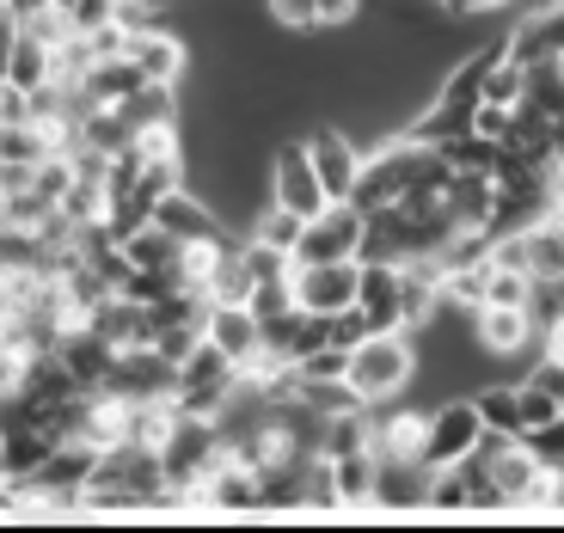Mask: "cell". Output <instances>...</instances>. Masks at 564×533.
I'll list each match as a JSON object with an SVG mask.
<instances>
[{
  "mask_svg": "<svg viewBox=\"0 0 564 533\" xmlns=\"http://www.w3.org/2000/svg\"><path fill=\"white\" fill-rule=\"evenodd\" d=\"M417 380V337L411 331H368L350 350V387L362 405H387Z\"/></svg>",
  "mask_w": 564,
  "mask_h": 533,
  "instance_id": "cell-1",
  "label": "cell"
},
{
  "mask_svg": "<svg viewBox=\"0 0 564 533\" xmlns=\"http://www.w3.org/2000/svg\"><path fill=\"white\" fill-rule=\"evenodd\" d=\"M270 203H276V209H289L295 221H313V215L332 203L325 178L313 172L307 135H282L276 148H270Z\"/></svg>",
  "mask_w": 564,
  "mask_h": 533,
  "instance_id": "cell-2",
  "label": "cell"
},
{
  "mask_svg": "<svg viewBox=\"0 0 564 533\" xmlns=\"http://www.w3.org/2000/svg\"><path fill=\"white\" fill-rule=\"evenodd\" d=\"M485 442V411L473 393H448L430 405V429H423V466H460L466 454Z\"/></svg>",
  "mask_w": 564,
  "mask_h": 533,
  "instance_id": "cell-3",
  "label": "cell"
},
{
  "mask_svg": "<svg viewBox=\"0 0 564 533\" xmlns=\"http://www.w3.org/2000/svg\"><path fill=\"white\" fill-rule=\"evenodd\" d=\"M362 239H368V215L356 209L350 197H338V203H325L313 221H301L295 264H338V258H362Z\"/></svg>",
  "mask_w": 564,
  "mask_h": 533,
  "instance_id": "cell-4",
  "label": "cell"
},
{
  "mask_svg": "<svg viewBox=\"0 0 564 533\" xmlns=\"http://www.w3.org/2000/svg\"><path fill=\"white\" fill-rule=\"evenodd\" d=\"M473 337L497 368L509 362H540V319L534 307H479L473 313Z\"/></svg>",
  "mask_w": 564,
  "mask_h": 533,
  "instance_id": "cell-5",
  "label": "cell"
},
{
  "mask_svg": "<svg viewBox=\"0 0 564 533\" xmlns=\"http://www.w3.org/2000/svg\"><path fill=\"white\" fill-rule=\"evenodd\" d=\"M307 154H313V172L325 178V191H332V203H338V197H350L356 178H362L368 148L344 123H313L307 129Z\"/></svg>",
  "mask_w": 564,
  "mask_h": 533,
  "instance_id": "cell-6",
  "label": "cell"
},
{
  "mask_svg": "<svg viewBox=\"0 0 564 533\" xmlns=\"http://www.w3.org/2000/svg\"><path fill=\"white\" fill-rule=\"evenodd\" d=\"M503 50L522 62V68L564 62V0H540V7H528V13L503 31Z\"/></svg>",
  "mask_w": 564,
  "mask_h": 533,
  "instance_id": "cell-7",
  "label": "cell"
},
{
  "mask_svg": "<svg viewBox=\"0 0 564 533\" xmlns=\"http://www.w3.org/2000/svg\"><path fill=\"white\" fill-rule=\"evenodd\" d=\"M295 301L307 313H344L356 307V282H362V258H338V264H295Z\"/></svg>",
  "mask_w": 564,
  "mask_h": 533,
  "instance_id": "cell-8",
  "label": "cell"
},
{
  "mask_svg": "<svg viewBox=\"0 0 564 533\" xmlns=\"http://www.w3.org/2000/svg\"><path fill=\"white\" fill-rule=\"evenodd\" d=\"M356 307L375 331H411V301H405V264H362Z\"/></svg>",
  "mask_w": 564,
  "mask_h": 533,
  "instance_id": "cell-9",
  "label": "cell"
},
{
  "mask_svg": "<svg viewBox=\"0 0 564 533\" xmlns=\"http://www.w3.org/2000/svg\"><path fill=\"white\" fill-rule=\"evenodd\" d=\"M105 393H117V399H160V393H178V362H166L154 344H148V350H117Z\"/></svg>",
  "mask_w": 564,
  "mask_h": 533,
  "instance_id": "cell-10",
  "label": "cell"
},
{
  "mask_svg": "<svg viewBox=\"0 0 564 533\" xmlns=\"http://www.w3.org/2000/svg\"><path fill=\"white\" fill-rule=\"evenodd\" d=\"M129 62H135L141 80H166V86H184V74L197 68V56H191V37H184V31H172V25L129 37Z\"/></svg>",
  "mask_w": 564,
  "mask_h": 533,
  "instance_id": "cell-11",
  "label": "cell"
},
{
  "mask_svg": "<svg viewBox=\"0 0 564 533\" xmlns=\"http://www.w3.org/2000/svg\"><path fill=\"white\" fill-rule=\"evenodd\" d=\"M203 337H209L227 362H252L258 344H264V325H258L252 301H209V313H203Z\"/></svg>",
  "mask_w": 564,
  "mask_h": 533,
  "instance_id": "cell-12",
  "label": "cell"
},
{
  "mask_svg": "<svg viewBox=\"0 0 564 533\" xmlns=\"http://www.w3.org/2000/svg\"><path fill=\"white\" fill-rule=\"evenodd\" d=\"M442 203L454 215V233H491L497 221V178L491 172H448Z\"/></svg>",
  "mask_w": 564,
  "mask_h": 533,
  "instance_id": "cell-13",
  "label": "cell"
},
{
  "mask_svg": "<svg viewBox=\"0 0 564 533\" xmlns=\"http://www.w3.org/2000/svg\"><path fill=\"white\" fill-rule=\"evenodd\" d=\"M86 325H93L111 350H148V344H154V307L135 301V295H105Z\"/></svg>",
  "mask_w": 564,
  "mask_h": 533,
  "instance_id": "cell-14",
  "label": "cell"
},
{
  "mask_svg": "<svg viewBox=\"0 0 564 533\" xmlns=\"http://www.w3.org/2000/svg\"><path fill=\"white\" fill-rule=\"evenodd\" d=\"M423 429H430V405H375V454L387 460H423Z\"/></svg>",
  "mask_w": 564,
  "mask_h": 533,
  "instance_id": "cell-15",
  "label": "cell"
},
{
  "mask_svg": "<svg viewBox=\"0 0 564 533\" xmlns=\"http://www.w3.org/2000/svg\"><path fill=\"white\" fill-rule=\"evenodd\" d=\"M56 362L68 368L74 380H80L86 393H99L105 380H111V362H117V350L105 344L93 325H74V331H62V344H56Z\"/></svg>",
  "mask_w": 564,
  "mask_h": 533,
  "instance_id": "cell-16",
  "label": "cell"
},
{
  "mask_svg": "<svg viewBox=\"0 0 564 533\" xmlns=\"http://www.w3.org/2000/svg\"><path fill=\"white\" fill-rule=\"evenodd\" d=\"M203 491H209V509H234V515H246V509H264V472L234 454V460H221L209 472Z\"/></svg>",
  "mask_w": 564,
  "mask_h": 533,
  "instance_id": "cell-17",
  "label": "cell"
},
{
  "mask_svg": "<svg viewBox=\"0 0 564 533\" xmlns=\"http://www.w3.org/2000/svg\"><path fill=\"white\" fill-rule=\"evenodd\" d=\"M178 423H184V411H178V399H172V393H160V399H129V429H123V442H135V448H166Z\"/></svg>",
  "mask_w": 564,
  "mask_h": 533,
  "instance_id": "cell-18",
  "label": "cell"
},
{
  "mask_svg": "<svg viewBox=\"0 0 564 533\" xmlns=\"http://www.w3.org/2000/svg\"><path fill=\"white\" fill-rule=\"evenodd\" d=\"M423 491H430V466L423 460H387L375 472V503L381 509H423Z\"/></svg>",
  "mask_w": 564,
  "mask_h": 533,
  "instance_id": "cell-19",
  "label": "cell"
},
{
  "mask_svg": "<svg viewBox=\"0 0 564 533\" xmlns=\"http://www.w3.org/2000/svg\"><path fill=\"white\" fill-rule=\"evenodd\" d=\"M375 472H381V454L375 448L338 454V460H332V497H338V509H368L375 503Z\"/></svg>",
  "mask_w": 564,
  "mask_h": 533,
  "instance_id": "cell-20",
  "label": "cell"
},
{
  "mask_svg": "<svg viewBox=\"0 0 564 533\" xmlns=\"http://www.w3.org/2000/svg\"><path fill=\"white\" fill-rule=\"evenodd\" d=\"M522 252H528V276L564 289V239H558V215H540L534 227H522Z\"/></svg>",
  "mask_w": 564,
  "mask_h": 533,
  "instance_id": "cell-21",
  "label": "cell"
},
{
  "mask_svg": "<svg viewBox=\"0 0 564 533\" xmlns=\"http://www.w3.org/2000/svg\"><path fill=\"white\" fill-rule=\"evenodd\" d=\"M516 111L540 117V123L558 129L564 123V62H540V68H528V93Z\"/></svg>",
  "mask_w": 564,
  "mask_h": 533,
  "instance_id": "cell-22",
  "label": "cell"
},
{
  "mask_svg": "<svg viewBox=\"0 0 564 533\" xmlns=\"http://www.w3.org/2000/svg\"><path fill=\"white\" fill-rule=\"evenodd\" d=\"M473 399H479V411H485V429L522 435V399H516V380H485V387H473Z\"/></svg>",
  "mask_w": 564,
  "mask_h": 533,
  "instance_id": "cell-23",
  "label": "cell"
},
{
  "mask_svg": "<svg viewBox=\"0 0 564 533\" xmlns=\"http://www.w3.org/2000/svg\"><path fill=\"white\" fill-rule=\"evenodd\" d=\"M7 80H19L25 93H37V86H50V80H56V50L19 31V43H13V68H7Z\"/></svg>",
  "mask_w": 564,
  "mask_h": 533,
  "instance_id": "cell-24",
  "label": "cell"
},
{
  "mask_svg": "<svg viewBox=\"0 0 564 533\" xmlns=\"http://www.w3.org/2000/svg\"><path fill=\"white\" fill-rule=\"evenodd\" d=\"M135 86H141L135 62H129V56H111V62H99V68L86 74V99H93V105H123Z\"/></svg>",
  "mask_w": 564,
  "mask_h": 533,
  "instance_id": "cell-25",
  "label": "cell"
},
{
  "mask_svg": "<svg viewBox=\"0 0 564 533\" xmlns=\"http://www.w3.org/2000/svg\"><path fill=\"white\" fill-rule=\"evenodd\" d=\"M209 301H252V270H246V252H240V239L221 252V264H215L209 276Z\"/></svg>",
  "mask_w": 564,
  "mask_h": 533,
  "instance_id": "cell-26",
  "label": "cell"
},
{
  "mask_svg": "<svg viewBox=\"0 0 564 533\" xmlns=\"http://www.w3.org/2000/svg\"><path fill=\"white\" fill-rule=\"evenodd\" d=\"M534 289H540V282L528 276V270H509V264H497V258H491V282H485V307H528V301H534Z\"/></svg>",
  "mask_w": 564,
  "mask_h": 533,
  "instance_id": "cell-27",
  "label": "cell"
},
{
  "mask_svg": "<svg viewBox=\"0 0 564 533\" xmlns=\"http://www.w3.org/2000/svg\"><path fill=\"white\" fill-rule=\"evenodd\" d=\"M522 93H528V68L503 50V56L491 62V74H485V105H509V111H516Z\"/></svg>",
  "mask_w": 564,
  "mask_h": 533,
  "instance_id": "cell-28",
  "label": "cell"
},
{
  "mask_svg": "<svg viewBox=\"0 0 564 533\" xmlns=\"http://www.w3.org/2000/svg\"><path fill=\"white\" fill-rule=\"evenodd\" d=\"M423 509H473V485H466L460 466H430V491Z\"/></svg>",
  "mask_w": 564,
  "mask_h": 533,
  "instance_id": "cell-29",
  "label": "cell"
},
{
  "mask_svg": "<svg viewBox=\"0 0 564 533\" xmlns=\"http://www.w3.org/2000/svg\"><path fill=\"white\" fill-rule=\"evenodd\" d=\"M264 13L276 19V31H295V37H313V31H319V7H313V0H264Z\"/></svg>",
  "mask_w": 564,
  "mask_h": 533,
  "instance_id": "cell-30",
  "label": "cell"
},
{
  "mask_svg": "<svg viewBox=\"0 0 564 533\" xmlns=\"http://www.w3.org/2000/svg\"><path fill=\"white\" fill-rule=\"evenodd\" d=\"M19 123H37V105L19 80H0V129H19Z\"/></svg>",
  "mask_w": 564,
  "mask_h": 533,
  "instance_id": "cell-31",
  "label": "cell"
},
{
  "mask_svg": "<svg viewBox=\"0 0 564 533\" xmlns=\"http://www.w3.org/2000/svg\"><path fill=\"white\" fill-rule=\"evenodd\" d=\"M522 442H528V448H534L546 466H564V417L540 423V429H522Z\"/></svg>",
  "mask_w": 564,
  "mask_h": 533,
  "instance_id": "cell-32",
  "label": "cell"
},
{
  "mask_svg": "<svg viewBox=\"0 0 564 533\" xmlns=\"http://www.w3.org/2000/svg\"><path fill=\"white\" fill-rule=\"evenodd\" d=\"M375 331V325L362 319V307H344V313H332V350H356L362 337Z\"/></svg>",
  "mask_w": 564,
  "mask_h": 533,
  "instance_id": "cell-33",
  "label": "cell"
},
{
  "mask_svg": "<svg viewBox=\"0 0 564 533\" xmlns=\"http://www.w3.org/2000/svg\"><path fill=\"white\" fill-rule=\"evenodd\" d=\"M319 7V31H344L368 13V0H313Z\"/></svg>",
  "mask_w": 564,
  "mask_h": 533,
  "instance_id": "cell-34",
  "label": "cell"
},
{
  "mask_svg": "<svg viewBox=\"0 0 564 533\" xmlns=\"http://www.w3.org/2000/svg\"><path fill=\"white\" fill-rule=\"evenodd\" d=\"M25 374H31V356L19 350L13 337H0V393H13V387H19Z\"/></svg>",
  "mask_w": 564,
  "mask_h": 533,
  "instance_id": "cell-35",
  "label": "cell"
},
{
  "mask_svg": "<svg viewBox=\"0 0 564 533\" xmlns=\"http://www.w3.org/2000/svg\"><path fill=\"white\" fill-rule=\"evenodd\" d=\"M546 203H552V215H564V154L546 160Z\"/></svg>",
  "mask_w": 564,
  "mask_h": 533,
  "instance_id": "cell-36",
  "label": "cell"
},
{
  "mask_svg": "<svg viewBox=\"0 0 564 533\" xmlns=\"http://www.w3.org/2000/svg\"><path fill=\"white\" fill-rule=\"evenodd\" d=\"M540 356H546V362H558V368H564V313H558V319L546 325V331H540Z\"/></svg>",
  "mask_w": 564,
  "mask_h": 533,
  "instance_id": "cell-37",
  "label": "cell"
},
{
  "mask_svg": "<svg viewBox=\"0 0 564 533\" xmlns=\"http://www.w3.org/2000/svg\"><path fill=\"white\" fill-rule=\"evenodd\" d=\"M497 7H509V0H466V13H497Z\"/></svg>",
  "mask_w": 564,
  "mask_h": 533,
  "instance_id": "cell-38",
  "label": "cell"
},
{
  "mask_svg": "<svg viewBox=\"0 0 564 533\" xmlns=\"http://www.w3.org/2000/svg\"><path fill=\"white\" fill-rule=\"evenodd\" d=\"M135 7H160V13H172V7H178V0H135Z\"/></svg>",
  "mask_w": 564,
  "mask_h": 533,
  "instance_id": "cell-39",
  "label": "cell"
},
{
  "mask_svg": "<svg viewBox=\"0 0 564 533\" xmlns=\"http://www.w3.org/2000/svg\"><path fill=\"white\" fill-rule=\"evenodd\" d=\"M442 7H448V13H454V19H460V13H466V0H442Z\"/></svg>",
  "mask_w": 564,
  "mask_h": 533,
  "instance_id": "cell-40",
  "label": "cell"
},
{
  "mask_svg": "<svg viewBox=\"0 0 564 533\" xmlns=\"http://www.w3.org/2000/svg\"><path fill=\"white\" fill-rule=\"evenodd\" d=\"M558 485H564V466H558Z\"/></svg>",
  "mask_w": 564,
  "mask_h": 533,
  "instance_id": "cell-41",
  "label": "cell"
}]
</instances>
